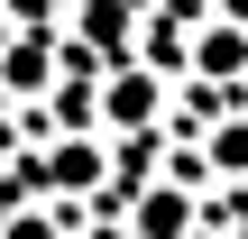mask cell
<instances>
[{
	"instance_id": "1",
	"label": "cell",
	"mask_w": 248,
	"mask_h": 239,
	"mask_svg": "<svg viewBox=\"0 0 248 239\" xmlns=\"http://www.w3.org/2000/svg\"><path fill=\"white\" fill-rule=\"evenodd\" d=\"M175 120V74H156L147 55H120L92 74V129L101 138H156Z\"/></svg>"
},
{
	"instance_id": "2",
	"label": "cell",
	"mask_w": 248,
	"mask_h": 239,
	"mask_svg": "<svg viewBox=\"0 0 248 239\" xmlns=\"http://www.w3.org/2000/svg\"><path fill=\"white\" fill-rule=\"evenodd\" d=\"M110 138L101 129H55L46 147H28V175H37V193L46 203H64V212H101L110 203Z\"/></svg>"
},
{
	"instance_id": "3",
	"label": "cell",
	"mask_w": 248,
	"mask_h": 239,
	"mask_svg": "<svg viewBox=\"0 0 248 239\" xmlns=\"http://www.w3.org/2000/svg\"><path fill=\"white\" fill-rule=\"evenodd\" d=\"M202 193H212V184L193 175V157H175V175L138 184V193H129L110 221H120L129 239H202Z\"/></svg>"
},
{
	"instance_id": "4",
	"label": "cell",
	"mask_w": 248,
	"mask_h": 239,
	"mask_svg": "<svg viewBox=\"0 0 248 239\" xmlns=\"http://www.w3.org/2000/svg\"><path fill=\"white\" fill-rule=\"evenodd\" d=\"M138 18H147V0H64L55 37L83 64H120V55H138Z\"/></svg>"
},
{
	"instance_id": "5",
	"label": "cell",
	"mask_w": 248,
	"mask_h": 239,
	"mask_svg": "<svg viewBox=\"0 0 248 239\" xmlns=\"http://www.w3.org/2000/svg\"><path fill=\"white\" fill-rule=\"evenodd\" d=\"M184 83L248 92V0H212V9H202V37H193V64H184Z\"/></svg>"
},
{
	"instance_id": "6",
	"label": "cell",
	"mask_w": 248,
	"mask_h": 239,
	"mask_svg": "<svg viewBox=\"0 0 248 239\" xmlns=\"http://www.w3.org/2000/svg\"><path fill=\"white\" fill-rule=\"evenodd\" d=\"M55 83H64V37H28V28H18V37L0 46V101H9V120H18L28 101H46Z\"/></svg>"
},
{
	"instance_id": "7",
	"label": "cell",
	"mask_w": 248,
	"mask_h": 239,
	"mask_svg": "<svg viewBox=\"0 0 248 239\" xmlns=\"http://www.w3.org/2000/svg\"><path fill=\"white\" fill-rule=\"evenodd\" d=\"M184 157H193V175L221 193V184H248V101L239 111H221L202 138H184Z\"/></svg>"
},
{
	"instance_id": "8",
	"label": "cell",
	"mask_w": 248,
	"mask_h": 239,
	"mask_svg": "<svg viewBox=\"0 0 248 239\" xmlns=\"http://www.w3.org/2000/svg\"><path fill=\"white\" fill-rule=\"evenodd\" d=\"M83 230V212H64V203H46V193H28L9 221H0V239H74Z\"/></svg>"
},
{
	"instance_id": "9",
	"label": "cell",
	"mask_w": 248,
	"mask_h": 239,
	"mask_svg": "<svg viewBox=\"0 0 248 239\" xmlns=\"http://www.w3.org/2000/svg\"><path fill=\"white\" fill-rule=\"evenodd\" d=\"M18 157H28V147H18V120H0V175H9Z\"/></svg>"
},
{
	"instance_id": "10",
	"label": "cell",
	"mask_w": 248,
	"mask_h": 239,
	"mask_svg": "<svg viewBox=\"0 0 248 239\" xmlns=\"http://www.w3.org/2000/svg\"><path fill=\"white\" fill-rule=\"evenodd\" d=\"M9 37H18V28H9V9H0V46H9Z\"/></svg>"
}]
</instances>
